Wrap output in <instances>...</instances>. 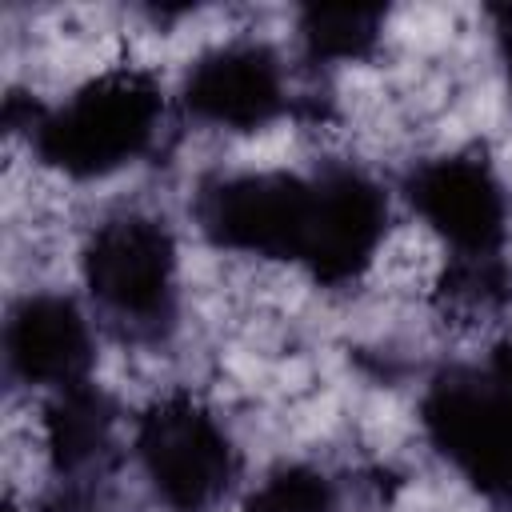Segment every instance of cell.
Masks as SVG:
<instances>
[{
  "instance_id": "1",
  "label": "cell",
  "mask_w": 512,
  "mask_h": 512,
  "mask_svg": "<svg viewBox=\"0 0 512 512\" xmlns=\"http://www.w3.org/2000/svg\"><path fill=\"white\" fill-rule=\"evenodd\" d=\"M160 120V84L140 68H112L80 84L64 104H40L28 144L48 168L72 180H96L136 164L156 144Z\"/></svg>"
},
{
  "instance_id": "2",
  "label": "cell",
  "mask_w": 512,
  "mask_h": 512,
  "mask_svg": "<svg viewBox=\"0 0 512 512\" xmlns=\"http://www.w3.org/2000/svg\"><path fill=\"white\" fill-rule=\"evenodd\" d=\"M428 444L488 500H512V336L440 368L420 396Z\"/></svg>"
},
{
  "instance_id": "3",
  "label": "cell",
  "mask_w": 512,
  "mask_h": 512,
  "mask_svg": "<svg viewBox=\"0 0 512 512\" xmlns=\"http://www.w3.org/2000/svg\"><path fill=\"white\" fill-rule=\"evenodd\" d=\"M84 288L100 320L128 344H160L176 328V240L148 212H120L92 228L80 252Z\"/></svg>"
},
{
  "instance_id": "4",
  "label": "cell",
  "mask_w": 512,
  "mask_h": 512,
  "mask_svg": "<svg viewBox=\"0 0 512 512\" xmlns=\"http://www.w3.org/2000/svg\"><path fill=\"white\" fill-rule=\"evenodd\" d=\"M140 472L168 512H212L240 480V452L220 420L188 392L152 400L132 436Z\"/></svg>"
},
{
  "instance_id": "5",
  "label": "cell",
  "mask_w": 512,
  "mask_h": 512,
  "mask_svg": "<svg viewBox=\"0 0 512 512\" xmlns=\"http://www.w3.org/2000/svg\"><path fill=\"white\" fill-rule=\"evenodd\" d=\"M192 216L216 248L300 264L312 224V172L208 176L192 196Z\"/></svg>"
},
{
  "instance_id": "6",
  "label": "cell",
  "mask_w": 512,
  "mask_h": 512,
  "mask_svg": "<svg viewBox=\"0 0 512 512\" xmlns=\"http://www.w3.org/2000/svg\"><path fill=\"white\" fill-rule=\"evenodd\" d=\"M404 196L416 216L452 248V256L504 252L512 204L484 152H444L420 160L404 180Z\"/></svg>"
},
{
  "instance_id": "7",
  "label": "cell",
  "mask_w": 512,
  "mask_h": 512,
  "mask_svg": "<svg viewBox=\"0 0 512 512\" xmlns=\"http://www.w3.org/2000/svg\"><path fill=\"white\" fill-rule=\"evenodd\" d=\"M388 232V196L356 164H320L312 172V224L304 268L320 284L356 280Z\"/></svg>"
},
{
  "instance_id": "8",
  "label": "cell",
  "mask_w": 512,
  "mask_h": 512,
  "mask_svg": "<svg viewBox=\"0 0 512 512\" xmlns=\"http://www.w3.org/2000/svg\"><path fill=\"white\" fill-rule=\"evenodd\" d=\"M184 108L216 128L256 132L272 124L284 104V64L264 40H228L196 56L180 88Z\"/></svg>"
},
{
  "instance_id": "9",
  "label": "cell",
  "mask_w": 512,
  "mask_h": 512,
  "mask_svg": "<svg viewBox=\"0 0 512 512\" xmlns=\"http://www.w3.org/2000/svg\"><path fill=\"white\" fill-rule=\"evenodd\" d=\"M92 356V328L72 296L32 292L8 308L4 368L16 384L64 392L88 380Z\"/></svg>"
},
{
  "instance_id": "10",
  "label": "cell",
  "mask_w": 512,
  "mask_h": 512,
  "mask_svg": "<svg viewBox=\"0 0 512 512\" xmlns=\"http://www.w3.org/2000/svg\"><path fill=\"white\" fill-rule=\"evenodd\" d=\"M116 420V400L92 380L52 392L44 408V444L60 484H100L116 468Z\"/></svg>"
},
{
  "instance_id": "11",
  "label": "cell",
  "mask_w": 512,
  "mask_h": 512,
  "mask_svg": "<svg viewBox=\"0 0 512 512\" xmlns=\"http://www.w3.org/2000/svg\"><path fill=\"white\" fill-rule=\"evenodd\" d=\"M436 304L444 316L464 324H484L500 316L512 304V264L504 260V252L452 256L436 284Z\"/></svg>"
},
{
  "instance_id": "12",
  "label": "cell",
  "mask_w": 512,
  "mask_h": 512,
  "mask_svg": "<svg viewBox=\"0 0 512 512\" xmlns=\"http://www.w3.org/2000/svg\"><path fill=\"white\" fill-rule=\"evenodd\" d=\"M388 12L380 4H308L300 8V40L312 60H364Z\"/></svg>"
},
{
  "instance_id": "13",
  "label": "cell",
  "mask_w": 512,
  "mask_h": 512,
  "mask_svg": "<svg viewBox=\"0 0 512 512\" xmlns=\"http://www.w3.org/2000/svg\"><path fill=\"white\" fill-rule=\"evenodd\" d=\"M244 512H336V488L320 468L284 464L252 488Z\"/></svg>"
},
{
  "instance_id": "14",
  "label": "cell",
  "mask_w": 512,
  "mask_h": 512,
  "mask_svg": "<svg viewBox=\"0 0 512 512\" xmlns=\"http://www.w3.org/2000/svg\"><path fill=\"white\" fill-rule=\"evenodd\" d=\"M40 512H108L96 484H64L56 496L40 504Z\"/></svg>"
},
{
  "instance_id": "15",
  "label": "cell",
  "mask_w": 512,
  "mask_h": 512,
  "mask_svg": "<svg viewBox=\"0 0 512 512\" xmlns=\"http://www.w3.org/2000/svg\"><path fill=\"white\" fill-rule=\"evenodd\" d=\"M492 20H496V44H500V60H504L508 88H512V4H496Z\"/></svg>"
}]
</instances>
